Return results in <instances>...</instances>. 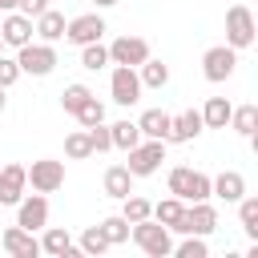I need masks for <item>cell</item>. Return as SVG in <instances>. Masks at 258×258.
<instances>
[{
  "label": "cell",
  "instance_id": "obj_26",
  "mask_svg": "<svg viewBox=\"0 0 258 258\" xmlns=\"http://www.w3.org/2000/svg\"><path fill=\"white\" fill-rule=\"evenodd\" d=\"M109 137H113V149L125 153V149H133V145L141 141V129H137V121L125 117V121H113V125H109Z\"/></svg>",
  "mask_w": 258,
  "mask_h": 258
},
{
  "label": "cell",
  "instance_id": "obj_6",
  "mask_svg": "<svg viewBox=\"0 0 258 258\" xmlns=\"http://www.w3.org/2000/svg\"><path fill=\"white\" fill-rule=\"evenodd\" d=\"M234 69H238V48H230V44H214V48L202 52V77H206L210 85L230 81Z\"/></svg>",
  "mask_w": 258,
  "mask_h": 258
},
{
  "label": "cell",
  "instance_id": "obj_34",
  "mask_svg": "<svg viewBox=\"0 0 258 258\" xmlns=\"http://www.w3.org/2000/svg\"><path fill=\"white\" fill-rule=\"evenodd\" d=\"M101 234L109 238V246H125V242H129V222H125L121 214H109V218L101 222Z\"/></svg>",
  "mask_w": 258,
  "mask_h": 258
},
{
  "label": "cell",
  "instance_id": "obj_17",
  "mask_svg": "<svg viewBox=\"0 0 258 258\" xmlns=\"http://www.w3.org/2000/svg\"><path fill=\"white\" fill-rule=\"evenodd\" d=\"M202 113L198 109H181V113H169V141L185 145V141H198L202 137Z\"/></svg>",
  "mask_w": 258,
  "mask_h": 258
},
{
  "label": "cell",
  "instance_id": "obj_38",
  "mask_svg": "<svg viewBox=\"0 0 258 258\" xmlns=\"http://www.w3.org/2000/svg\"><path fill=\"white\" fill-rule=\"evenodd\" d=\"M44 8H52L48 0H16V12H24V16H40Z\"/></svg>",
  "mask_w": 258,
  "mask_h": 258
},
{
  "label": "cell",
  "instance_id": "obj_22",
  "mask_svg": "<svg viewBox=\"0 0 258 258\" xmlns=\"http://www.w3.org/2000/svg\"><path fill=\"white\" fill-rule=\"evenodd\" d=\"M226 129H234L238 137L254 141V133H258V105H234V109H230V125H226Z\"/></svg>",
  "mask_w": 258,
  "mask_h": 258
},
{
  "label": "cell",
  "instance_id": "obj_33",
  "mask_svg": "<svg viewBox=\"0 0 258 258\" xmlns=\"http://www.w3.org/2000/svg\"><path fill=\"white\" fill-rule=\"evenodd\" d=\"M177 258H210V242L202 234H181V242L173 246Z\"/></svg>",
  "mask_w": 258,
  "mask_h": 258
},
{
  "label": "cell",
  "instance_id": "obj_1",
  "mask_svg": "<svg viewBox=\"0 0 258 258\" xmlns=\"http://www.w3.org/2000/svg\"><path fill=\"white\" fill-rule=\"evenodd\" d=\"M129 242H133L141 254H149V258H169V254H173V234H169L161 222H153V218L133 222V226H129Z\"/></svg>",
  "mask_w": 258,
  "mask_h": 258
},
{
  "label": "cell",
  "instance_id": "obj_28",
  "mask_svg": "<svg viewBox=\"0 0 258 258\" xmlns=\"http://www.w3.org/2000/svg\"><path fill=\"white\" fill-rule=\"evenodd\" d=\"M77 250H81L85 258H101V254H105V250H113V246H109V238L101 234V226H89V230L77 238Z\"/></svg>",
  "mask_w": 258,
  "mask_h": 258
},
{
  "label": "cell",
  "instance_id": "obj_23",
  "mask_svg": "<svg viewBox=\"0 0 258 258\" xmlns=\"http://www.w3.org/2000/svg\"><path fill=\"white\" fill-rule=\"evenodd\" d=\"M137 77H141V89H165L169 85V64L157 60V56H149V60L137 64Z\"/></svg>",
  "mask_w": 258,
  "mask_h": 258
},
{
  "label": "cell",
  "instance_id": "obj_2",
  "mask_svg": "<svg viewBox=\"0 0 258 258\" xmlns=\"http://www.w3.org/2000/svg\"><path fill=\"white\" fill-rule=\"evenodd\" d=\"M165 189L181 202H206L210 198V173H202L194 165H173L165 173Z\"/></svg>",
  "mask_w": 258,
  "mask_h": 258
},
{
  "label": "cell",
  "instance_id": "obj_5",
  "mask_svg": "<svg viewBox=\"0 0 258 258\" xmlns=\"http://www.w3.org/2000/svg\"><path fill=\"white\" fill-rule=\"evenodd\" d=\"M254 36H258L254 12H250L246 4H230V8H226V44L242 52V48H250V44H254Z\"/></svg>",
  "mask_w": 258,
  "mask_h": 258
},
{
  "label": "cell",
  "instance_id": "obj_41",
  "mask_svg": "<svg viewBox=\"0 0 258 258\" xmlns=\"http://www.w3.org/2000/svg\"><path fill=\"white\" fill-rule=\"evenodd\" d=\"M89 4H97V8H113L117 0H89Z\"/></svg>",
  "mask_w": 258,
  "mask_h": 258
},
{
  "label": "cell",
  "instance_id": "obj_7",
  "mask_svg": "<svg viewBox=\"0 0 258 258\" xmlns=\"http://www.w3.org/2000/svg\"><path fill=\"white\" fill-rule=\"evenodd\" d=\"M214 230H218V210L206 198V202H185V214H181L173 234H202V238H210Z\"/></svg>",
  "mask_w": 258,
  "mask_h": 258
},
{
  "label": "cell",
  "instance_id": "obj_13",
  "mask_svg": "<svg viewBox=\"0 0 258 258\" xmlns=\"http://www.w3.org/2000/svg\"><path fill=\"white\" fill-rule=\"evenodd\" d=\"M0 40H4V48H24L28 40H36V32H32V16H24V12H0Z\"/></svg>",
  "mask_w": 258,
  "mask_h": 258
},
{
  "label": "cell",
  "instance_id": "obj_42",
  "mask_svg": "<svg viewBox=\"0 0 258 258\" xmlns=\"http://www.w3.org/2000/svg\"><path fill=\"white\" fill-rule=\"evenodd\" d=\"M0 52H4V40H0Z\"/></svg>",
  "mask_w": 258,
  "mask_h": 258
},
{
  "label": "cell",
  "instance_id": "obj_19",
  "mask_svg": "<svg viewBox=\"0 0 258 258\" xmlns=\"http://www.w3.org/2000/svg\"><path fill=\"white\" fill-rule=\"evenodd\" d=\"M32 32H36V40H48V44H56V40L64 36V12H56V8H44L40 16H32Z\"/></svg>",
  "mask_w": 258,
  "mask_h": 258
},
{
  "label": "cell",
  "instance_id": "obj_36",
  "mask_svg": "<svg viewBox=\"0 0 258 258\" xmlns=\"http://www.w3.org/2000/svg\"><path fill=\"white\" fill-rule=\"evenodd\" d=\"M85 133H89V145H93V153H109V149H113V137H109V125H105V121L89 125Z\"/></svg>",
  "mask_w": 258,
  "mask_h": 258
},
{
  "label": "cell",
  "instance_id": "obj_27",
  "mask_svg": "<svg viewBox=\"0 0 258 258\" xmlns=\"http://www.w3.org/2000/svg\"><path fill=\"white\" fill-rule=\"evenodd\" d=\"M234 206H238V222H242L246 238H254V242H258V198H254V194H242Z\"/></svg>",
  "mask_w": 258,
  "mask_h": 258
},
{
  "label": "cell",
  "instance_id": "obj_12",
  "mask_svg": "<svg viewBox=\"0 0 258 258\" xmlns=\"http://www.w3.org/2000/svg\"><path fill=\"white\" fill-rule=\"evenodd\" d=\"M16 226H24V230H44L48 226V194H24L20 202H16Z\"/></svg>",
  "mask_w": 258,
  "mask_h": 258
},
{
  "label": "cell",
  "instance_id": "obj_32",
  "mask_svg": "<svg viewBox=\"0 0 258 258\" xmlns=\"http://www.w3.org/2000/svg\"><path fill=\"white\" fill-rule=\"evenodd\" d=\"M64 157H69V161L93 157V145H89V133H85V129H73V133L64 137Z\"/></svg>",
  "mask_w": 258,
  "mask_h": 258
},
{
  "label": "cell",
  "instance_id": "obj_9",
  "mask_svg": "<svg viewBox=\"0 0 258 258\" xmlns=\"http://www.w3.org/2000/svg\"><path fill=\"white\" fill-rule=\"evenodd\" d=\"M24 169H28V185L36 194H56L64 185V161H56V157H36Z\"/></svg>",
  "mask_w": 258,
  "mask_h": 258
},
{
  "label": "cell",
  "instance_id": "obj_29",
  "mask_svg": "<svg viewBox=\"0 0 258 258\" xmlns=\"http://www.w3.org/2000/svg\"><path fill=\"white\" fill-rule=\"evenodd\" d=\"M81 69H89V73H101V69H109V44H101V40H93V44H81Z\"/></svg>",
  "mask_w": 258,
  "mask_h": 258
},
{
  "label": "cell",
  "instance_id": "obj_21",
  "mask_svg": "<svg viewBox=\"0 0 258 258\" xmlns=\"http://www.w3.org/2000/svg\"><path fill=\"white\" fill-rule=\"evenodd\" d=\"M137 129H141V137L169 141V113H165V109H145V113L137 117Z\"/></svg>",
  "mask_w": 258,
  "mask_h": 258
},
{
  "label": "cell",
  "instance_id": "obj_8",
  "mask_svg": "<svg viewBox=\"0 0 258 258\" xmlns=\"http://www.w3.org/2000/svg\"><path fill=\"white\" fill-rule=\"evenodd\" d=\"M141 77H137V69H129V64H113V73H109V97L117 101V105H137L141 101Z\"/></svg>",
  "mask_w": 258,
  "mask_h": 258
},
{
  "label": "cell",
  "instance_id": "obj_3",
  "mask_svg": "<svg viewBox=\"0 0 258 258\" xmlns=\"http://www.w3.org/2000/svg\"><path fill=\"white\" fill-rule=\"evenodd\" d=\"M165 145L169 141H153V137H141L133 149H125V169L133 173V177H153L157 169H161V161H165Z\"/></svg>",
  "mask_w": 258,
  "mask_h": 258
},
{
  "label": "cell",
  "instance_id": "obj_4",
  "mask_svg": "<svg viewBox=\"0 0 258 258\" xmlns=\"http://www.w3.org/2000/svg\"><path fill=\"white\" fill-rule=\"evenodd\" d=\"M16 64H20V73H28V77H48L60 60H56V44H48V40H28L24 48H16Z\"/></svg>",
  "mask_w": 258,
  "mask_h": 258
},
{
  "label": "cell",
  "instance_id": "obj_30",
  "mask_svg": "<svg viewBox=\"0 0 258 258\" xmlns=\"http://www.w3.org/2000/svg\"><path fill=\"white\" fill-rule=\"evenodd\" d=\"M153 214V202L149 198H141V194H125L121 198V218L133 226V222H141V218H149Z\"/></svg>",
  "mask_w": 258,
  "mask_h": 258
},
{
  "label": "cell",
  "instance_id": "obj_37",
  "mask_svg": "<svg viewBox=\"0 0 258 258\" xmlns=\"http://www.w3.org/2000/svg\"><path fill=\"white\" fill-rule=\"evenodd\" d=\"M20 77H24V73H20V64H16V56H4V52H0V89H12Z\"/></svg>",
  "mask_w": 258,
  "mask_h": 258
},
{
  "label": "cell",
  "instance_id": "obj_40",
  "mask_svg": "<svg viewBox=\"0 0 258 258\" xmlns=\"http://www.w3.org/2000/svg\"><path fill=\"white\" fill-rule=\"evenodd\" d=\"M16 8V0H0V12H12Z\"/></svg>",
  "mask_w": 258,
  "mask_h": 258
},
{
  "label": "cell",
  "instance_id": "obj_35",
  "mask_svg": "<svg viewBox=\"0 0 258 258\" xmlns=\"http://www.w3.org/2000/svg\"><path fill=\"white\" fill-rule=\"evenodd\" d=\"M73 117H77V125H81V129H89V125L105 121V105H101L97 97H89V101H85V105H81V109H77Z\"/></svg>",
  "mask_w": 258,
  "mask_h": 258
},
{
  "label": "cell",
  "instance_id": "obj_15",
  "mask_svg": "<svg viewBox=\"0 0 258 258\" xmlns=\"http://www.w3.org/2000/svg\"><path fill=\"white\" fill-rule=\"evenodd\" d=\"M0 246H4V254H12V258H36V254H40V238H36L32 230H24V226H8V230L0 234Z\"/></svg>",
  "mask_w": 258,
  "mask_h": 258
},
{
  "label": "cell",
  "instance_id": "obj_16",
  "mask_svg": "<svg viewBox=\"0 0 258 258\" xmlns=\"http://www.w3.org/2000/svg\"><path fill=\"white\" fill-rule=\"evenodd\" d=\"M40 254H48V258H81V250H77V242H73V234L64 226H44Z\"/></svg>",
  "mask_w": 258,
  "mask_h": 258
},
{
  "label": "cell",
  "instance_id": "obj_20",
  "mask_svg": "<svg viewBox=\"0 0 258 258\" xmlns=\"http://www.w3.org/2000/svg\"><path fill=\"white\" fill-rule=\"evenodd\" d=\"M133 181H137V177H133L125 165H109L105 177H101V189H105V198H117V202H121L125 194H133Z\"/></svg>",
  "mask_w": 258,
  "mask_h": 258
},
{
  "label": "cell",
  "instance_id": "obj_18",
  "mask_svg": "<svg viewBox=\"0 0 258 258\" xmlns=\"http://www.w3.org/2000/svg\"><path fill=\"white\" fill-rule=\"evenodd\" d=\"M242 194H246V177L238 169H222L218 177H210V198H222L226 206H234Z\"/></svg>",
  "mask_w": 258,
  "mask_h": 258
},
{
  "label": "cell",
  "instance_id": "obj_39",
  "mask_svg": "<svg viewBox=\"0 0 258 258\" xmlns=\"http://www.w3.org/2000/svg\"><path fill=\"white\" fill-rule=\"evenodd\" d=\"M8 109V89H0V113Z\"/></svg>",
  "mask_w": 258,
  "mask_h": 258
},
{
  "label": "cell",
  "instance_id": "obj_25",
  "mask_svg": "<svg viewBox=\"0 0 258 258\" xmlns=\"http://www.w3.org/2000/svg\"><path fill=\"white\" fill-rule=\"evenodd\" d=\"M181 214H185V202L169 194V198H161V202L153 206V214H149V218H153V222H161V226L173 234V230H177V222H181Z\"/></svg>",
  "mask_w": 258,
  "mask_h": 258
},
{
  "label": "cell",
  "instance_id": "obj_24",
  "mask_svg": "<svg viewBox=\"0 0 258 258\" xmlns=\"http://www.w3.org/2000/svg\"><path fill=\"white\" fill-rule=\"evenodd\" d=\"M230 109H234V105H230L226 97H210L198 113H202V125H206V129H226V125H230Z\"/></svg>",
  "mask_w": 258,
  "mask_h": 258
},
{
  "label": "cell",
  "instance_id": "obj_10",
  "mask_svg": "<svg viewBox=\"0 0 258 258\" xmlns=\"http://www.w3.org/2000/svg\"><path fill=\"white\" fill-rule=\"evenodd\" d=\"M109 28H105V16L101 12H81V16H73V20H64V40L69 44H93V40H101Z\"/></svg>",
  "mask_w": 258,
  "mask_h": 258
},
{
  "label": "cell",
  "instance_id": "obj_11",
  "mask_svg": "<svg viewBox=\"0 0 258 258\" xmlns=\"http://www.w3.org/2000/svg\"><path fill=\"white\" fill-rule=\"evenodd\" d=\"M153 56V48H149V40L145 36H117L113 44H109V64H129V69H137L141 60H149Z\"/></svg>",
  "mask_w": 258,
  "mask_h": 258
},
{
  "label": "cell",
  "instance_id": "obj_31",
  "mask_svg": "<svg viewBox=\"0 0 258 258\" xmlns=\"http://www.w3.org/2000/svg\"><path fill=\"white\" fill-rule=\"evenodd\" d=\"M89 97H93V89H89V85H81V81H73V85H64V89H60V109L73 117Z\"/></svg>",
  "mask_w": 258,
  "mask_h": 258
},
{
  "label": "cell",
  "instance_id": "obj_14",
  "mask_svg": "<svg viewBox=\"0 0 258 258\" xmlns=\"http://www.w3.org/2000/svg\"><path fill=\"white\" fill-rule=\"evenodd\" d=\"M24 194H28V169L20 161L0 165V206H16Z\"/></svg>",
  "mask_w": 258,
  "mask_h": 258
}]
</instances>
